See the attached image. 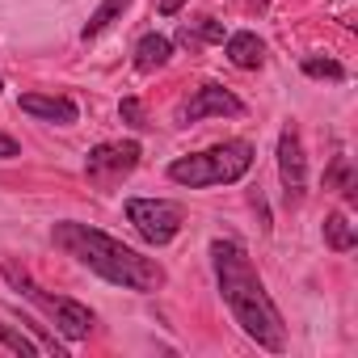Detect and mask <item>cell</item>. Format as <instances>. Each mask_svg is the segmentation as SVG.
<instances>
[{
	"mask_svg": "<svg viewBox=\"0 0 358 358\" xmlns=\"http://www.w3.org/2000/svg\"><path fill=\"white\" fill-rule=\"evenodd\" d=\"M211 266H215V282L220 295L228 303V312L236 316V324L262 345V350H287V324L278 303L270 299L262 274L253 270L249 253L236 241H211Z\"/></svg>",
	"mask_w": 358,
	"mask_h": 358,
	"instance_id": "obj_1",
	"label": "cell"
},
{
	"mask_svg": "<svg viewBox=\"0 0 358 358\" xmlns=\"http://www.w3.org/2000/svg\"><path fill=\"white\" fill-rule=\"evenodd\" d=\"M51 241L76 257L80 266H89L93 274H101L106 282L114 287H127V291H139V295H152L164 287V266L156 257H143L135 253L131 245L114 241L110 232H97L89 224H76V220H64L51 228Z\"/></svg>",
	"mask_w": 358,
	"mask_h": 358,
	"instance_id": "obj_2",
	"label": "cell"
},
{
	"mask_svg": "<svg viewBox=\"0 0 358 358\" xmlns=\"http://www.w3.org/2000/svg\"><path fill=\"white\" fill-rule=\"evenodd\" d=\"M253 169V143L245 139H228V143H215L207 152H194V156H177L169 164V177L177 186H190V190H207V186H232Z\"/></svg>",
	"mask_w": 358,
	"mask_h": 358,
	"instance_id": "obj_3",
	"label": "cell"
},
{
	"mask_svg": "<svg viewBox=\"0 0 358 358\" xmlns=\"http://www.w3.org/2000/svg\"><path fill=\"white\" fill-rule=\"evenodd\" d=\"M5 282H9V287H17L26 299H34V303L55 320V329H59L64 337L80 341V337H89V333H93V324H97V320H93V312H89L85 303L64 299V295H47V291H43V287L22 270V266H17V262H5Z\"/></svg>",
	"mask_w": 358,
	"mask_h": 358,
	"instance_id": "obj_4",
	"label": "cell"
},
{
	"mask_svg": "<svg viewBox=\"0 0 358 358\" xmlns=\"http://www.w3.org/2000/svg\"><path fill=\"white\" fill-rule=\"evenodd\" d=\"M127 220L135 224V232L148 241V245H169L177 232H182V207L169 203V199H131L127 203Z\"/></svg>",
	"mask_w": 358,
	"mask_h": 358,
	"instance_id": "obj_5",
	"label": "cell"
},
{
	"mask_svg": "<svg viewBox=\"0 0 358 358\" xmlns=\"http://www.w3.org/2000/svg\"><path fill=\"white\" fill-rule=\"evenodd\" d=\"M139 156H143V148L135 139H127V143H97L85 156V173H89V182H97L101 190H110V186H118L122 177L139 164Z\"/></svg>",
	"mask_w": 358,
	"mask_h": 358,
	"instance_id": "obj_6",
	"label": "cell"
},
{
	"mask_svg": "<svg viewBox=\"0 0 358 358\" xmlns=\"http://www.w3.org/2000/svg\"><path fill=\"white\" fill-rule=\"evenodd\" d=\"M245 114V101L236 93H228L224 85H203L194 89V97L177 110V122H203V118H236Z\"/></svg>",
	"mask_w": 358,
	"mask_h": 358,
	"instance_id": "obj_7",
	"label": "cell"
},
{
	"mask_svg": "<svg viewBox=\"0 0 358 358\" xmlns=\"http://www.w3.org/2000/svg\"><path fill=\"white\" fill-rule=\"evenodd\" d=\"M278 177H282L287 203H299L308 194V160H303V143L295 127H282L278 135Z\"/></svg>",
	"mask_w": 358,
	"mask_h": 358,
	"instance_id": "obj_8",
	"label": "cell"
},
{
	"mask_svg": "<svg viewBox=\"0 0 358 358\" xmlns=\"http://www.w3.org/2000/svg\"><path fill=\"white\" fill-rule=\"evenodd\" d=\"M26 114H34V118H43V122H55V127H72L76 122V101L72 97H47V93H22V101H17Z\"/></svg>",
	"mask_w": 358,
	"mask_h": 358,
	"instance_id": "obj_9",
	"label": "cell"
},
{
	"mask_svg": "<svg viewBox=\"0 0 358 358\" xmlns=\"http://www.w3.org/2000/svg\"><path fill=\"white\" fill-rule=\"evenodd\" d=\"M224 55H228L236 68L253 72V68H262V64H266V43H262L253 30H236V34H228V43H224Z\"/></svg>",
	"mask_w": 358,
	"mask_h": 358,
	"instance_id": "obj_10",
	"label": "cell"
},
{
	"mask_svg": "<svg viewBox=\"0 0 358 358\" xmlns=\"http://www.w3.org/2000/svg\"><path fill=\"white\" fill-rule=\"evenodd\" d=\"M173 59V43L164 38V34H143L139 43H135V68L139 72H156V68H164Z\"/></svg>",
	"mask_w": 358,
	"mask_h": 358,
	"instance_id": "obj_11",
	"label": "cell"
},
{
	"mask_svg": "<svg viewBox=\"0 0 358 358\" xmlns=\"http://www.w3.org/2000/svg\"><path fill=\"white\" fill-rule=\"evenodd\" d=\"M354 228H350V220L341 215V211H333V215H324V245L333 249V253H350L354 249Z\"/></svg>",
	"mask_w": 358,
	"mask_h": 358,
	"instance_id": "obj_12",
	"label": "cell"
},
{
	"mask_svg": "<svg viewBox=\"0 0 358 358\" xmlns=\"http://www.w3.org/2000/svg\"><path fill=\"white\" fill-rule=\"evenodd\" d=\"M127 9H131V0H101V5H97V13L85 22V38H97L101 30H110V26H114V22L127 13Z\"/></svg>",
	"mask_w": 358,
	"mask_h": 358,
	"instance_id": "obj_13",
	"label": "cell"
},
{
	"mask_svg": "<svg viewBox=\"0 0 358 358\" xmlns=\"http://www.w3.org/2000/svg\"><path fill=\"white\" fill-rule=\"evenodd\" d=\"M0 345H5V350H13V354H22V358H34V354H43V345H38V341H30L26 333H17L13 324H0Z\"/></svg>",
	"mask_w": 358,
	"mask_h": 358,
	"instance_id": "obj_14",
	"label": "cell"
},
{
	"mask_svg": "<svg viewBox=\"0 0 358 358\" xmlns=\"http://www.w3.org/2000/svg\"><path fill=\"white\" fill-rule=\"evenodd\" d=\"M118 118H122L127 127H135V131H143V127H148V114H143V106H139L135 97H122V106H118Z\"/></svg>",
	"mask_w": 358,
	"mask_h": 358,
	"instance_id": "obj_15",
	"label": "cell"
},
{
	"mask_svg": "<svg viewBox=\"0 0 358 358\" xmlns=\"http://www.w3.org/2000/svg\"><path fill=\"white\" fill-rule=\"evenodd\" d=\"M303 72L308 76H329V80H341L345 76L341 64H333V59H303Z\"/></svg>",
	"mask_w": 358,
	"mask_h": 358,
	"instance_id": "obj_16",
	"label": "cell"
},
{
	"mask_svg": "<svg viewBox=\"0 0 358 358\" xmlns=\"http://www.w3.org/2000/svg\"><path fill=\"white\" fill-rule=\"evenodd\" d=\"M199 38H211V43H224V26H220V22H211V17H203V22H199Z\"/></svg>",
	"mask_w": 358,
	"mask_h": 358,
	"instance_id": "obj_17",
	"label": "cell"
},
{
	"mask_svg": "<svg viewBox=\"0 0 358 358\" xmlns=\"http://www.w3.org/2000/svg\"><path fill=\"white\" fill-rule=\"evenodd\" d=\"M22 148H17V139L13 135H5V131H0V160H13Z\"/></svg>",
	"mask_w": 358,
	"mask_h": 358,
	"instance_id": "obj_18",
	"label": "cell"
},
{
	"mask_svg": "<svg viewBox=\"0 0 358 358\" xmlns=\"http://www.w3.org/2000/svg\"><path fill=\"white\" fill-rule=\"evenodd\" d=\"M182 5H186V0H160V13H164V17H173Z\"/></svg>",
	"mask_w": 358,
	"mask_h": 358,
	"instance_id": "obj_19",
	"label": "cell"
},
{
	"mask_svg": "<svg viewBox=\"0 0 358 358\" xmlns=\"http://www.w3.org/2000/svg\"><path fill=\"white\" fill-rule=\"evenodd\" d=\"M249 5H253V9H266V5H270V0H249Z\"/></svg>",
	"mask_w": 358,
	"mask_h": 358,
	"instance_id": "obj_20",
	"label": "cell"
},
{
	"mask_svg": "<svg viewBox=\"0 0 358 358\" xmlns=\"http://www.w3.org/2000/svg\"><path fill=\"white\" fill-rule=\"evenodd\" d=\"M0 89H5V80H0Z\"/></svg>",
	"mask_w": 358,
	"mask_h": 358,
	"instance_id": "obj_21",
	"label": "cell"
}]
</instances>
